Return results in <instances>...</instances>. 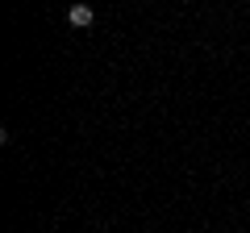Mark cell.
<instances>
[{"mask_svg": "<svg viewBox=\"0 0 250 233\" xmlns=\"http://www.w3.org/2000/svg\"><path fill=\"white\" fill-rule=\"evenodd\" d=\"M67 21H71V25H80V29H83V25H92V21H96V13H92L88 4H75V9L67 13Z\"/></svg>", "mask_w": 250, "mask_h": 233, "instance_id": "6da1fadb", "label": "cell"}]
</instances>
